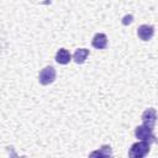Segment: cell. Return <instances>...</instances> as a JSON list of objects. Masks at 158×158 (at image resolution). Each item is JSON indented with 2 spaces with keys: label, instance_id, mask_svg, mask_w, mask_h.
I'll return each instance as SVG.
<instances>
[{
  "label": "cell",
  "instance_id": "obj_1",
  "mask_svg": "<svg viewBox=\"0 0 158 158\" xmlns=\"http://www.w3.org/2000/svg\"><path fill=\"white\" fill-rule=\"evenodd\" d=\"M149 143L146 141H138L133 143L128 151V156L131 158H143L149 153Z\"/></svg>",
  "mask_w": 158,
  "mask_h": 158
},
{
  "label": "cell",
  "instance_id": "obj_2",
  "mask_svg": "<svg viewBox=\"0 0 158 158\" xmlns=\"http://www.w3.org/2000/svg\"><path fill=\"white\" fill-rule=\"evenodd\" d=\"M135 136H136L138 139H141V141L148 142L149 144L157 142V137H156L154 133H153V128H151V127H148V126H146V125H139V126H137L136 130H135Z\"/></svg>",
  "mask_w": 158,
  "mask_h": 158
},
{
  "label": "cell",
  "instance_id": "obj_3",
  "mask_svg": "<svg viewBox=\"0 0 158 158\" xmlns=\"http://www.w3.org/2000/svg\"><path fill=\"white\" fill-rule=\"evenodd\" d=\"M56 74L57 73H56V69L53 67H51V65L44 67L40 72V74H38V81H40V84H42V85H49V84H52L54 81V79H56Z\"/></svg>",
  "mask_w": 158,
  "mask_h": 158
},
{
  "label": "cell",
  "instance_id": "obj_4",
  "mask_svg": "<svg viewBox=\"0 0 158 158\" xmlns=\"http://www.w3.org/2000/svg\"><path fill=\"white\" fill-rule=\"evenodd\" d=\"M142 118V122L143 125L153 128L154 125H156V121H157V111L153 109V107H149V109H146L141 116Z\"/></svg>",
  "mask_w": 158,
  "mask_h": 158
},
{
  "label": "cell",
  "instance_id": "obj_5",
  "mask_svg": "<svg viewBox=\"0 0 158 158\" xmlns=\"http://www.w3.org/2000/svg\"><path fill=\"white\" fill-rule=\"evenodd\" d=\"M137 36L142 41H149L154 36V27L151 25H141L137 28Z\"/></svg>",
  "mask_w": 158,
  "mask_h": 158
},
{
  "label": "cell",
  "instance_id": "obj_6",
  "mask_svg": "<svg viewBox=\"0 0 158 158\" xmlns=\"http://www.w3.org/2000/svg\"><path fill=\"white\" fill-rule=\"evenodd\" d=\"M70 60H72V54L69 53L68 49H65V48H59V49L57 51V53H56V62H57V63L65 65V64H68Z\"/></svg>",
  "mask_w": 158,
  "mask_h": 158
},
{
  "label": "cell",
  "instance_id": "obj_7",
  "mask_svg": "<svg viewBox=\"0 0 158 158\" xmlns=\"http://www.w3.org/2000/svg\"><path fill=\"white\" fill-rule=\"evenodd\" d=\"M91 44L96 49H104V48H106V46H107V37H106V35L105 33H96L93 37Z\"/></svg>",
  "mask_w": 158,
  "mask_h": 158
},
{
  "label": "cell",
  "instance_id": "obj_8",
  "mask_svg": "<svg viewBox=\"0 0 158 158\" xmlns=\"http://www.w3.org/2000/svg\"><path fill=\"white\" fill-rule=\"evenodd\" d=\"M88 56H89V49H86V48H78V49H75V52L73 54V60L77 64H83Z\"/></svg>",
  "mask_w": 158,
  "mask_h": 158
},
{
  "label": "cell",
  "instance_id": "obj_9",
  "mask_svg": "<svg viewBox=\"0 0 158 158\" xmlns=\"http://www.w3.org/2000/svg\"><path fill=\"white\" fill-rule=\"evenodd\" d=\"M90 157H111L112 156V149L109 144H104L101 146L98 151H94L89 154Z\"/></svg>",
  "mask_w": 158,
  "mask_h": 158
},
{
  "label": "cell",
  "instance_id": "obj_10",
  "mask_svg": "<svg viewBox=\"0 0 158 158\" xmlns=\"http://www.w3.org/2000/svg\"><path fill=\"white\" fill-rule=\"evenodd\" d=\"M132 21H133V16H132V15H126V16L122 19V25L127 26V25L132 23Z\"/></svg>",
  "mask_w": 158,
  "mask_h": 158
}]
</instances>
